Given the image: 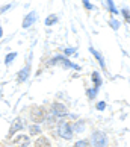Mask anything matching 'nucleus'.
<instances>
[{
  "instance_id": "nucleus-8",
  "label": "nucleus",
  "mask_w": 130,
  "mask_h": 147,
  "mask_svg": "<svg viewBox=\"0 0 130 147\" xmlns=\"http://www.w3.org/2000/svg\"><path fill=\"white\" fill-rule=\"evenodd\" d=\"M35 20H36V14L35 12H30L27 17L24 18V21H23V28H29V26H32L35 23Z\"/></svg>"
},
{
  "instance_id": "nucleus-4",
  "label": "nucleus",
  "mask_w": 130,
  "mask_h": 147,
  "mask_svg": "<svg viewBox=\"0 0 130 147\" xmlns=\"http://www.w3.org/2000/svg\"><path fill=\"white\" fill-rule=\"evenodd\" d=\"M30 118L32 121L35 123H41L42 120H44V111H42V108H38V106H34L30 109Z\"/></svg>"
},
{
  "instance_id": "nucleus-12",
  "label": "nucleus",
  "mask_w": 130,
  "mask_h": 147,
  "mask_svg": "<svg viewBox=\"0 0 130 147\" xmlns=\"http://www.w3.org/2000/svg\"><path fill=\"white\" fill-rule=\"evenodd\" d=\"M89 50H91V53H92V55H94L97 59H99V62H100V65H101V67L105 68V61H103V56H101V55H100V53L97 52V50H95V49H89Z\"/></svg>"
},
{
  "instance_id": "nucleus-9",
  "label": "nucleus",
  "mask_w": 130,
  "mask_h": 147,
  "mask_svg": "<svg viewBox=\"0 0 130 147\" xmlns=\"http://www.w3.org/2000/svg\"><path fill=\"white\" fill-rule=\"evenodd\" d=\"M35 147H50V141L46 137H40L35 141Z\"/></svg>"
},
{
  "instance_id": "nucleus-5",
  "label": "nucleus",
  "mask_w": 130,
  "mask_h": 147,
  "mask_svg": "<svg viewBox=\"0 0 130 147\" xmlns=\"http://www.w3.org/2000/svg\"><path fill=\"white\" fill-rule=\"evenodd\" d=\"M20 129H23V123H21L20 118H15L14 121H12V124H11V129H9V132H8V137L11 138V137H12V135L17 132V130H20Z\"/></svg>"
},
{
  "instance_id": "nucleus-2",
  "label": "nucleus",
  "mask_w": 130,
  "mask_h": 147,
  "mask_svg": "<svg viewBox=\"0 0 130 147\" xmlns=\"http://www.w3.org/2000/svg\"><path fill=\"white\" fill-rule=\"evenodd\" d=\"M59 135L65 140H71L73 138V129H71V126H70V123H67V121L59 123Z\"/></svg>"
},
{
  "instance_id": "nucleus-20",
  "label": "nucleus",
  "mask_w": 130,
  "mask_h": 147,
  "mask_svg": "<svg viewBox=\"0 0 130 147\" xmlns=\"http://www.w3.org/2000/svg\"><path fill=\"white\" fill-rule=\"evenodd\" d=\"M83 5H85V8H88V9H92V5L89 3V0H83Z\"/></svg>"
},
{
  "instance_id": "nucleus-16",
  "label": "nucleus",
  "mask_w": 130,
  "mask_h": 147,
  "mask_svg": "<svg viewBox=\"0 0 130 147\" xmlns=\"http://www.w3.org/2000/svg\"><path fill=\"white\" fill-rule=\"evenodd\" d=\"M29 130H30V134H32V135H38V134H41L40 126H30V127H29Z\"/></svg>"
},
{
  "instance_id": "nucleus-19",
  "label": "nucleus",
  "mask_w": 130,
  "mask_h": 147,
  "mask_svg": "<svg viewBox=\"0 0 130 147\" xmlns=\"http://www.w3.org/2000/svg\"><path fill=\"white\" fill-rule=\"evenodd\" d=\"M105 108H106V103L105 102H100L99 105H97V109H100V111H103Z\"/></svg>"
},
{
  "instance_id": "nucleus-6",
  "label": "nucleus",
  "mask_w": 130,
  "mask_h": 147,
  "mask_svg": "<svg viewBox=\"0 0 130 147\" xmlns=\"http://www.w3.org/2000/svg\"><path fill=\"white\" fill-rule=\"evenodd\" d=\"M30 141L26 135H18V137L14 140V147H27Z\"/></svg>"
},
{
  "instance_id": "nucleus-15",
  "label": "nucleus",
  "mask_w": 130,
  "mask_h": 147,
  "mask_svg": "<svg viewBox=\"0 0 130 147\" xmlns=\"http://www.w3.org/2000/svg\"><path fill=\"white\" fill-rule=\"evenodd\" d=\"M15 56H17V53H9V55H8L6 58H5V64H6V65H9L11 62H12V59H14Z\"/></svg>"
},
{
  "instance_id": "nucleus-24",
  "label": "nucleus",
  "mask_w": 130,
  "mask_h": 147,
  "mask_svg": "<svg viewBox=\"0 0 130 147\" xmlns=\"http://www.w3.org/2000/svg\"><path fill=\"white\" fill-rule=\"evenodd\" d=\"M11 6H9V5H6V6H3V8H0V14H2V12H5V11H8Z\"/></svg>"
},
{
  "instance_id": "nucleus-1",
  "label": "nucleus",
  "mask_w": 130,
  "mask_h": 147,
  "mask_svg": "<svg viewBox=\"0 0 130 147\" xmlns=\"http://www.w3.org/2000/svg\"><path fill=\"white\" fill-rule=\"evenodd\" d=\"M48 64H50V65L61 64L62 67H65V68H76V70H80L79 65H76V64H73V62H70L68 59H67V58H64V56H56V58H53Z\"/></svg>"
},
{
  "instance_id": "nucleus-3",
  "label": "nucleus",
  "mask_w": 130,
  "mask_h": 147,
  "mask_svg": "<svg viewBox=\"0 0 130 147\" xmlns=\"http://www.w3.org/2000/svg\"><path fill=\"white\" fill-rule=\"evenodd\" d=\"M92 144L95 147H107V138L103 132H95L92 135Z\"/></svg>"
},
{
  "instance_id": "nucleus-21",
  "label": "nucleus",
  "mask_w": 130,
  "mask_h": 147,
  "mask_svg": "<svg viewBox=\"0 0 130 147\" xmlns=\"http://www.w3.org/2000/svg\"><path fill=\"white\" fill-rule=\"evenodd\" d=\"M65 53H67V55H71V53H76V50L74 49H65Z\"/></svg>"
},
{
  "instance_id": "nucleus-17",
  "label": "nucleus",
  "mask_w": 130,
  "mask_h": 147,
  "mask_svg": "<svg viewBox=\"0 0 130 147\" xmlns=\"http://www.w3.org/2000/svg\"><path fill=\"white\" fill-rule=\"evenodd\" d=\"M107 5H109V9H111L112 14H118L117 9H115V6H113V2H112V0H107Z\"/></svg>"
},
{
  "instance_id": "nucleus-13",
  "label": "nucleus",
  "mask_w": 130,
  "mask_h": 147,
  "mask_svg": "<svg viewBox=\"0 0 130 147\" xmlns=\"http://www.w3.org/2000/svg\"><path fill=\"white\" fill-rule=\"evenodd\" d=\"M56 21H58V17H56V15H50V17H47L46 24H47V26H52L53 23H56Z\"/></svg>"
},
{
  "instance_id": "nucleus-7",
  "label": "nucleus",
  "mask_w": 130,
  "mask_h": 147,
  "mask_svg": "<svg viewBox=\"0 0 130 147\" xmlns=\"http://www.w3.org/2000/svg\"><path fill=\"white\" fill-rule=\"evenodd\" d=\"M53 112H55L56 115L62 117L67 114V108H65V105H62V103H53Z\"/></svg>"
},
{
  "instance_id": "nucleus-11",
  "label": "nucleus",
  "mask_w": 130,
  "mask_h": 147,
  "mask_svg": "<svg viewBox=\"0 0 130 147\" xmlns=\"http://www.w3.org/2000/svg\"><path fill=\"white\" fill-rule=\"evenodd\" d=\"M92 80H94V90H97V91H99L100 85H101V79H100L99 73H92Z\"/></svg>"
},
{
  "instance_id": "nucleus-18",
  "label": "nucleus",
  "mask_w": 130,
  "mask_h": 147,
  "mask_svg": "<svg viewBox=\"0 0 130 147\" xmlns=\"http://www.w3.org/2000/svg\"><path fill=\"white\" fill-rule=\"evenodd\" d=\"M83 126H85V123H83V121H79V124L76 126V132H82V130H83Z\"/></svg>"
},
{
  "instance_id": "nucleus-23",
  "label": "nucleus",
  "mask_w": 130,
  "mask_h": 147,
  "mask_svg": "<svg viewBox=\"0 0 130 147\" xmlns=\"http://www.w3.org/2000/svg\"><path fill=\"white\" fill-rule=\"evenodd\" d=\"M123 14H124V17H126V20L129 21V9H124V11H123Z\"/></svg>"
},
{
  "instance_id": "nucleus-14",
  "label": "nucleus",
  "mask_w": 130,
  "mask_h": 147,
  "mask_svg": "<svg viewBox=\"0 0 130 147\" xmlns=\"http://www.w3.org/2000/svg\"><path fill=\"white\" fill-rule=\"evenodd\" d=\"M74 147H89V141H86V140L77 141V143L74 144Z\"/></svg>"
},
{
  "instance_id": "nucleus-25",
  "label": "nucleus",
  "mask_w": 130,
  "mask_h": 147,
  "mask_svg": "<svg viewBox=\"0 0 130 147\" xmlns=\"http://www.w3.org/2000/svg\"><path fill=\"white\" fill-rule=\"evenodd\" d=\"M0 36H2V28H0Z\"/></svg>"
},
{
  "instance_id": "nucleus-22",
  "label": "nucleus",
  "mask_w": 130,
  "mask_h": 147,
  "mask_svg": "<svg viewBox=\"0 0 130 147\" xmlns=\"http://www.w3.org/2000/svg\"><path fill=\"white\" fill-rule=\"evenodd\" d=\"M111 24L113 26V29H118V26H120V23H118V21H117V20H113V21H112V23H111Z\"/></svg>"
},
{
  "instance_id": "nucleus-10",
  "label": "nucleus",
  "mask_w": 130,
  "mask_h": 147,
  "mask_svg": "<svg viewBox=\"0 0 130 147\" xmlns=\"http://www.w3.org/2000/svg\"><path fill=\"white\" fill-rule=\"evenodd\" d=\"M27 76H29V67H24L18 73V82H24V80L27 79Z\"/></svg>"
}]
</instances>
